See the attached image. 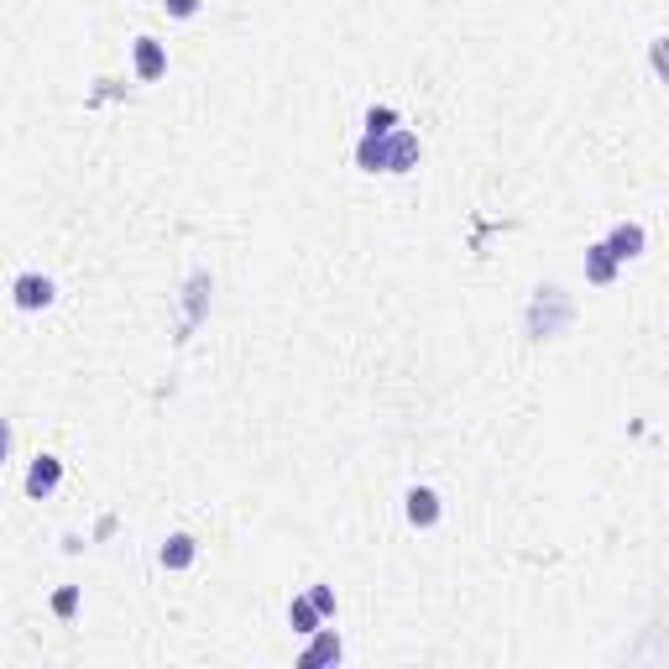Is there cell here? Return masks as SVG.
<instances>
[{"instance_id": "obj_7", "label": "cell", "mask_w": 669, "mask_h": 669, "mask_svg": "<svg viewBox=\"0 0 669 669\" xmlns=\"http://www.w3.org/2000/svg\"><path fill=\"white\" fill-rule=\"evenodd\" d=\"M356 168L361 173H387V136H372L366 131L356 142Z\"/></svg>"}, {"instance_id": "obj_9", "label": "cell", "mask_w": 669, "mask_h": 669, "mask_svg": "<svg viewBox=\"0 0 669 669\" xmlns=\"http://www.w3.org/2000/svg\"><path fill=\"white\" fill-rule=\"evenodd\" d=\"M194 555H199V544H194L189 534H173V539L163 544V555H157V560H163L168 570H189V565H194Z\"/></svg>"}, {"instance_id": "obj_5", "label": "cell", "mask_w": 669, "mask_h": 669, "mask_svg": "<svg viewBox=\"0 0 669 669\" xmlns=\"http://www.w3.org/2000/svg\"><path fill=\"white\" fill-rule=\"evenodd\" d=\"M413 168H419V136L392 131L387 136V173H413Z\"/></svg>"}, {"instance_id": "obj_13", "label": "cell", "mask_w": 669, "mask_h": 669, "mask_svg": "<svg viewBox=\"0 0 669 669\" xmlns=\"http://www.w3.org/2000/svg\"><path fill=\"white\" fill-rule=\"evenodd\" d=\"M649 63H654V74L669 84V37H654V48H649Z\"/></svg>"}, {"instance_id": "obj_4", "label": "cell", "mask_w": 669, "mask_h": 669, "mask_svg": "<svg viewBox=\"0 0 669 669\" xmlns=\"http://www.w3.org/2000/svg\"><path fill=\"white\" fill-rule=\"evenodd\" d=\"M607 246H612V257H617V262H633V257H643L649 236H643V225H638V220H622V225H612Z\"/></svg>"}, {"instance_id": "obj_6", "label": "cell", "mask_w": 669, "mask_h": 669, "mask_svg": "<svg viewBox=\"0 0 669 669\" xmlns=\"http://www.w3.org/2000/svg\"><path fill=\"white\" fill-rule=\"evenodd\" d=\"M408 523L413 528H434V523H440V497H434L429 487H413L408 492Z\"/></svg>"}, {"instance_id": "obj_2", "label": "cell", "mask_w": 669, "mask_h": 669, "mask_svg": "<svg viewBox=\"0 0 669 669\" xmlns=\"http://www.w3.org/2000/svg\"><path fill=\"white\" fill-rule=\"evenodd\" d=\"M163 74H168L163 42H157V37H136V79H142V84H157Z\"/></svg>"}, {"instance_id": "obj_8", "label": "cell", "mask_w": 669, "mask_h": 669, "mask_svg": "<svg viewBox=\"0 0 669 669\" xmlns=\"http://www.w3.org/2000/svg\"><path fill=\"white\" fill-rule=\"evenodd\" d=\"M612 278H617V257H612V246H607V241L586 246V283H612Z\"/></svg>"}, {"instance_id": "obj_16", "label": "cell", "mask_w": 669, "mask_h": 669, "mask_svg": "<svg viewBox=\"0 0 669 669\" xmlns=\"http://www.w3.org/2000/svg\"><path fill=\"white\" fill-rule=\"evenodd\" d=\"M309 596H314V607H319V612H325V617L335 612V591H330V586H314Z\"/></svg>"}, {"instance_id": "obj_10", "label": "cell", "mask_w": 669, "mask_h": 669, "mask_svg": "<svg viewBox=\"0 0 669 669\" xmlns=\"http://www.w3.org/2000/svg\"><path fill=\"white\" fill-rule=\"evenodd\" d=\"M288 622H293V633H319V622H325V612L314 607V596H293Z\"/></svg>"}, {"instance_id": "obj_1", "label": "cell", "mask_w": 669, "mask_h": 669, "mask_svg": "<svg viewBox=\"0 0 669 669\" xmlns=\"http://www.w3.org/2000/svg\"><path fill=\"white\" fill-rule=\"evenodd\" d=\"M53 278H42V272H21V278L11 283V298H16V309H27V314H37V309H48L53 304Z\"/></svg>"}, {"instance_id": "obj_11", "label": "cell", "mask_w": 669, "mask_h": 669, "mask_svg": "<svg viewBox=\"0 0 669 669\" xmlns=\"http://www.w3.org/2000/svg\"><path fill=\"white\" fill-rule=\"evenodd\" d=\"M340 659V638H335V628H319V638L304 649V669H314V664H335Z\"/></svg>"}, {"instance_id": "obj_15", "label": "cell", "mask_w": 669, "mask_h": 669, "mask_svg": "<svg viewBox=\"0 0 669 669\" xmlns=\"http://www.w3.org/2000/svg\"><path fill=\"white\" fill-rule=\"evenodd\" d=\"M163 11L173 21H189V16H199V0H163Z\"/></svg>"}, {"instance_id": "obj_12", "label": "cell", "mask_w": 669, "mask_h": 669, "mask_svg": "<svg viewBox=\"0 0 669 669\" xmlns=\"http://www.w3.org/2000/svg\"><path fill=\"white\" fill-rule=\"evenodd\" d=\"M366 131H372V136H392V131H398V110H392V105H372V110H366Z\"/></svg>"}, {"instance_id": "obj_3", "label": "cell", "mask_w": 669, "mask_h": 669, "mask_svg": "<svg viewBox=\"0 0 669 669\" xmlns=\"http://www.w3.org/2000/svg\"><path fill=\"white\" fill-rule=\"evenodd\" d=\"M63 481V460L58 455H37L32 471H27V497H53Z\"/></svg>"}, {"instance_id": "obj_14", "label": "cell", "mask_w": 669, "mask_h": 669, "mask_svg": "<svg viewBox=\"0 0 669 669\" xmlns=\"http://www.w3.org/2000/svg\"><path fill=\"white\" fill-rule=\"evenodd\" d=\"M53 612H58V617H74V612H79V591L63 586V591L53 596Z\"/></svg>"}]
</instances>
